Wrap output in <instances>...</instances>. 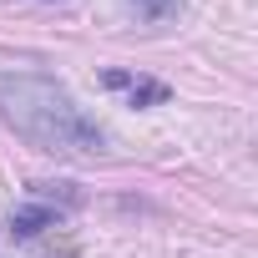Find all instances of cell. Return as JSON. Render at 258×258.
Returning <instances> with one entry per match:
<instances>
[{
	"instance_id": "cell-2",
	"label": "cell",
	"mask_w": 258,
	"mask_h": 258,
	"mask_svg": "<svg viewBox=\"0 0 258 258\" xmlns=\"http://www.w3.org/2000/svg\"><path fill=\"white\" fill-rule=\"evenodd\" d=\"M111 91H126V101L132 106H162L167 101V86L162 81H147V76H126V71H106L101 76Z\"/></svg>"
},
{
	"instance_id": "cell-3",
	"label": "cell",
	"mask_w": 258,
	"mask_h": 258,
	"mask_svg": "<svg viewBox=\"0 0 258 258\" xmlns=\"http://www.w3.org/2000/svg\"><path fill=\"white\" fill-rule=\"evenodd\" d=\"M51 223H56V208H46V203H41V208H21V213L11 218V238H36V233L51 228Z\"/></svg>"
},
{
	"instance_id": "cell-4",
	"label": "cell",
	"mask_w": 258,
	"mask_h": 258,
	"mask_svg": "<svg viewBox=\"0 0 258 258\" xmlns=\"http://www.w3.org/2000/svg\"><path fill=\"white\" fill-rule=\"evenodd\" d=\"M142 21H172L177 11H182V0H126Z\"/></svg>"
},
{
	"instance_id": "cell-1",
	"label": "cell",
	"mask_w": 258,
	"mask_h": 258,
	"mask_svg": "<svg viewBox=\"0 0 258 258\" xmlns=\"http://www.w3.org/2000/svg\"><path fill=\"white\" fill-rule=\"evenodd\" d=\"M0 121L46 157H61V162L106 157V132L51 76H31V71L0 76Z\"/></svg>"
}]
</instances>
